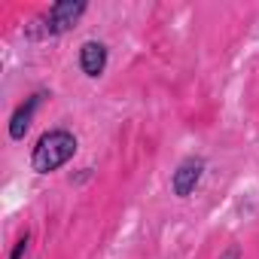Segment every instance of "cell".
Returning a JSON list of instances; mask_svg holds the SVG:
<instances>
[{"instance_id": "obj_1", "label": "cell", "mask_w": 259, "mask_h": 259, "mask_svg": "<svg viewBox=\"0 0 259 259\" xmlns=\"http://www.w3.org/2000/svg\"><path fill=\"white\" fill-rule=\"evenodd\" d=\"M76 153V138L64 128H55V132H46L37 147H34V156H31V168L37 174H49V171H58L61 165H67Z\"/></svg>"}, {"instance_id": "obj_2", "label": "cell", "mask_w": 259, "mask_h": 259, "mask_svg": "<svg viewBox=\"0 0 259 259\" xmlns=\"http://www.w3.org/2000/svg\"><path fill=\"white\" fill-rule=\"evenodd\" d=\"M82 13H85V4H82V0H61V4L49 7V13H43V16L37 19L40 37H55V34L70 31V28L79 22Z\"/></svg>"}, {"instance_id": "obj_3", "label": "cell", "mask_w": 259, "mask_h": 259, "mask_svg": "<svg viewBox=\"0 0 259 259\" xmlns=\"http://www.w3.org/2000/svg\"><path fill=\"white\" fill-rule=\"evenodd\" d=\"M201 171H204V162H201L198 156H189V159H183V162L177 165L174 177H171V189H174V195L186 198V195H189V192L198 186V180H201Z\"/></svg>"}, {"instance_id": "obj_4", "label": "cell", "mask_w": 259, "mask_h": 259, "mask_svg": "<svg viewBox=\"0 0 259 259\" xmlns=\"http://www.w3.org/2000/svg\"><path fill=\"white\" fill-rule=\"evenodd\" d=\"M79 67L85 76H101L107 67V46L98 40H89L79 46Z\"/></svg>"}, {"instance_id": "obj_5", "label": "cell", "mask_w": 259, "mask_h": 259, "mask_svg": "<svg viewBox=\"0 0 259 259\" xmlns=\"http://www.w3.org/2000/svg\"><path fill=\"white\" fill-rule=\"evenodd\" d=\"M40 98H43V95H31V98L13 113V119H10V138H13V141H22V138L28 135V128H31V119H34V110H37Z\"/></svg>"}, {"instance_id": "obj_6", "label": "cell", "mask_w": 259, "mask_h": 259, "mask_svg": "<svg viewBox=\"0 0 259 259\" xmlns=\"http://www.w3.org/2000/svg\"><path fill=\"white\" fill-rule=\"evenodd\" d=\"M28 241H31V238H28V232H25V235L16 241V250H13V256H10V259H22V256L28 253Z\"/></svg>"}, {"instance_id": "obj_7", "label": "cell", "mask_w": 259, "mask_h": 259, "mask_svg": "<svg viewBox=\"0 0 259 259\" xmlns=\"http://www.w3.org/2000/svg\"><path fill=\"white\" fill-rule=\"evenodd\" d=\"M220 259H241V250H238V247H229V250H226Z\"/></svg>"}]
</instances>
